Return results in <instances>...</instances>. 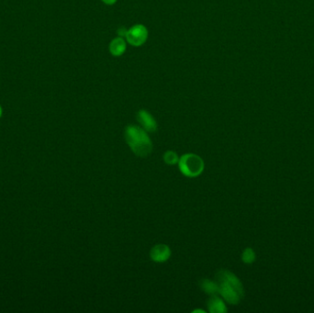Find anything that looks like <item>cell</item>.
<instances>
[{
	"label": "cell",
	"mask_w": 314,
	"mask_h": 313,
	"mask_svg": "<svg viewBox=\"0 0 314 313\" xmlns=\"http://www.w3.org/2000/svg\"><path fill=\"white\" fill-rule=\"evenodd\" d=\"M137 120L144 130L148 133H155L157 130V122L151 114L145 110H140Z\"/></svg>",
	"instance_id": "obj_5"
},
{
	"label": "cell",
	"mask_w": 314,
	"mask_h": 313,
	"mask_svg": "<svg viewBox=\"0 0 314 313\" xmlns=\"http://www.w3.org/2000/svg\"><path fill=\"white\" fill-rule=\"evenodd\" d=\"M125 38L131 45L141 46L146 42L148 38V30L144 25L138 24L128 29Z\"/></svg>",
	"instance_id": "obj_4"
},
{
	"label": "cell",
	"mask_w": 314,
	"mask_h": 313,
	"mask_svg": "<svg viewBox=\"0 0 314 313\" xmlns=\"http://www.w3.org/2000/svg\"><path fill=\"white\" fill-rule=\"evenodd\" d=\"M200 287L204 290L205 293L211 295V296L219 293V287H218L217 282H213L209 279H203L200 282Z\"/></svg>",
	"instance_id": "obj_9"
},
{
	"label": "cell",
	"mask_w": 314,
	"mask_h": 313,
	"mask_svg": "<svg viewBox=\"0 0 314 313\" xmlns=\"http://www.w3.org/2000/svg\"><path fill=\"white\" fill-rule=\"evenodd\" d=\"M127 31H128V29H123V28H122V29H119V31H118V33L121 35L120 37H123V36L125 37V36H126V34H127Z\"/></svg>",
	"instance_id": "obj_12"
},
{
	"label": "cell",
	"mask_w": 314,
	"mask_h": 313,
	"mask_svg": "<svg viewBox=\"0 0 314 313\" xmlns=\"http://www.w3.org/2000/svg\"><path fill=\"white\" fill-rule=\"evenodd\" d=\"M208 309L209 313H224L227 312V308L221 298L213 295L208 302Z\"/></svg>",
	"instance_id": "obj_7"
},
{
	"label": "cell",
	"mask_w": 314,
	"mask_h": 313,
	"mask_svg": "<svg viewBox=\"0 0 314 313\" xmlns=\"http://www.w3.org/2000/svg\"><path fill=\"white\" fill-rule=\"evenodd\" d=\"M2 113H3V110H2V108H1V106H0V118L2 116Z\"/></svg>",
	"instance_id": "obj_14"
},
{
	"label": "cell",
	"mask_w": 314,
	"mask_h": 313,
	"mask_svg": "<svg viewBox=\"0 0 314 313\" xmlns=\"http://www.w3.org/2000/svg\"><path fill=\"white\" fill-rule=\"evenodd\" d=\"M219 294L230 304H237L244 297V287L238 278L228 270H220L216 275Z\"/></svg>",
	"instance_id": "obj_1"
},
{
	"label": "cell",
	"mask_w": 314,
	"mask_h": 313,
	"mask_svg": "<svg viewBox=\"0 0 314 313\" xmlns=\"http://www.w3.org/2000/svg\"><path fill=\"white\" fill-rule=\"evenodd\" d=\"M163 161L167 164H174L179 161L177 155L173 151H167L163 155Z\"/></svg>",
	"instance_id": "obj_11"
},
{
	"label": "cell",
	"mask_w": 314,
	"mask_h": 313,
	"mask_svg": "<svg viewBox=\"0 0 314 313\" xmlns=\"http://www.w3.org/2000/svg\"><path fill=\"white\" fill-rule=\"evenodd\" d=\"M102 1L107 5H113L116 3L117 0H102Z\"/></svg>",
	"instance_id": "obj_13"
},
{
	"label": "cell",
	"mask_w": 314,
	"mask_h": 313,
	"mask_svg": "<svg viewBox=\"0 0 314 313\" xmlns=\"http://www.w3.org/2000/svg\"><path fill=\"white\" fill-rule=\"evenodd\" d=\"M242 259L245 264H252L256 260V254L251 248H247L244 251L242 255Z\"/></svg>",
	"instance_id": "obj_10"
},
{
	"label": "cell",
	"mask_w": 314,
	"mask_h": 313,
	"mask_svg": "<svg viewBox=\"0 0 314 313\" xmlns=\"http://www.w3.org/2000/svg\"><path fill=\"white\" fill-rule=\"evenodd\" d=\"M126 41L123 40L122 37L115 38L113 41H111L110 44V52L114 56H121L126 51Z\"/></svg>",
	"instance_id": "obj_8"
},
{
	"label": "cell",
	"mask_w": 314,
	"mask_h": 313,
	"mask_svg": "<svg viewBox=\"0 0 314 313\" xmlns=\"http://www.w3.org/2000/svg\"><path fill=\"white\" fill-rule=\"evenodd\" d=\"M125 140L132 151L141 157L148 156L153 150L152 141L146 130L130 125L125 130Z\"/></svg>",
	"instance_id": "obj_2"
},
{
	"label": "cell",
	"mask_w": 314,
	"mask_h": 313,
	"mask_svg": "<svg viewBox=\"0 0 314 313\" xmlns=\"http://www.w3.org/2000/svg\"><path fill=\"white\" fill-rule=\"evenodd\" d=\"M181 173L188 177H196L203 172L204 162L200 157L194 154H186L178 161Z\"/></svg>",
	"instance_id": "obj_3"
},
{
	"label": "cell",
	"mask_w": 314,
	"mask_h": 313,
	"mask_svg": "<svg viewBox=\"0 0 314 313\" xmlns=\"http://www.w3.org/2000/svg\"><path fill=\"white\" fill-rule=\"evenodd\" d=\"M150 255L154 261L157 263H163L168 260L171 255V251L168 246L165 244H157L152 248Z\"/></svg>",
	"instance_id": "obj_6"
}]
</instances>
